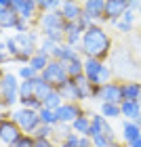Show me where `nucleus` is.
Instances as JSON below:
<instances>
[{
    "label": "nucleus",
    "instance_id": "f257e3e1",
    "mask_svg": "<svg viewBox=\"0 0 141 147\" xmlns=\"http://www.w3.org/2000/svg\"><path fill=\"white\" fill-rule=\"evenodd\" d=\"M110 49H112V40H110L107 32L101 28V25L95 23L82 34L80 53H82L86 59H97V61H101L103 57L110 55Z\"/></svg>",
    "mask_w": 141,
    "mask_h": 147
},
{
    "label": "nucleus",
    "instance_id": "f03ea898",
    "mask_svg": "<svg viewBox=\"0 0 141 147\" xmlns=\"http://www.w3.org/2000/svg\"><path fill=\"white\" fill-rule=\"evenodd\" d=\"M40 78L44 80L46 84H51L53 88H57V86H61L63 82H68V69H65V63L61 61H55V59H51V63L44 67V71L40 74Z\"/></svg>",
    "mask_w": 141,
    "mask_h": 147
},
{
    "label": "nucleus",
    "instance_id": "7ed1b4c3",
    "mask_svg": "<svg viewBox=\"0 0 141 147\" xmlns=\"http://www.w3.org/2000/svg\"><path fill=\"white\" fill-rule=\"evenodd\" d=\"M13 122H15L19 128H21L23 135H34V130L40 126V116H38V111L34 109H17L15 113H13Z\"/></svg>",
    "mask_w": 141,
    "mask_h": 147
},
{
    "label": "nucleus",
    "instance_id": "20e7f679",
    "mask_svg": "<svg viewBox=\"0 0 141 147\" xmlns=\"http://www.w3.org/2000/svg\"><path fill=\"white\" fill-rule=\"evenodd\" d=\"M0 92H2V105L6 107L19 101V80L15 74H4L0 78Z\"/></svg>",
    "mask_w": 141,
    "mask_h": 147
},
{
    "label": "nucleus",
    "instance_id": "39448f33",
    "mask_svg": "<svg viewBox=\"0 0 141 147\" xmlns=\"http://www.w3.org/2000/svg\"><path fill=\"white\" fill-rule=\"evenodd\" d=\"M95 99H99L101 103L120 105L124 101V99H122V86H120L118 82H107L103 86H97V88H95Z\"/></svg>",
    "mask_w": 141,
    "mask_h": 147
},
{
    "label": "nucleus",
    "instance_id": "423d86ee",
    "mask_svg": "<svg viewBox=\"0 0 141 147\" xmlns=\"http://www.w3.org/2000/svg\"><path fill=\"white\" fill-rule=\"evenodd\" d=\"M21 135H23L21 128L13 122V118H11V120H9V118H2V120H0V141H2L4 145L11 147Z\"/></svg>",
    "mask_w": 141,
    "mask_h": 147
},
{
    "label": "nucleus",
    "instance_id": "0eeeda50",
    "mask_svg": "<svg viewBox=\"0 0 141 147\" xmlns=\"http://www.w3.org/2000/svg\"><path fill=\"white\" fill-rule=\"evenodd\" d=\"M11 6L19 15V19H21V21H28V23L36 17V11H38L36 0H11Z\"/></svg>",
    "mask_w": 141,
    "mask_h": 147
},
{
    "label": "nucleus",
    "instance_id": "6e6552de",
    "mask_svg": "<svg viewBox=\"0 0 141 147\" xmlns=\"http://www.w3.org/2000/svg\"><path fill=\"white\" fill-rule=\"evenodd\" d=\"M129 11V0H105V19L116 23Z\"/></svg>",
    "mask_w": 141,
    "mask_h": 147
},
{
    "label": "nucleus",
    "instance_id": "1a4fd4ad",
    "mask_svg": "<svg viewBox=\"0 0 141 147\" xmlns=\"http://www.w3.org/2000/svg\"><path fill=\"white\" fill-rule=\"evenodd\" d=\"M55 113H57L59 124H72L74 120L80 118L84 111H82V107H80V103H63Z\"/></svg>",
    "mask_w": 141,
    "mask_h": 147
},
{
    "label": "nucleus",
    "instance_id": "9d476101",
    "mask_svg": "<svg viewBox=\"0 0 141 147\" xmlns=\"http://www.w3.org/2000/svg\"><path fill=\"white\" fill-rule=\"evenodd\" d=\"M42 32H49V30H63L65 28V19L61 15V11H55V13H42L38 19Z\"/></svg>",
    "mask_w": 141,
    "mask_h": 147
},
{
    "label": "nucleus",
    "instance_id": "9b49d317",
    "mask_svg": "<svg viewBox=\"0 0 141 147\" xmlns=\"http://www.w3.org/2000/svg\"><path fill=\"white\" fill-rule=\"evenodd\" d=\"M15 42L19 46V51H25V53H38V34L34 30H28L23 34H17L15 36Z\"/></svg>",
    "mask_w": 141,
    "mask_h": 147
},
{
    "label": "nucleus",
    "instance_id": "f8f14e48",
    "mask_svg": "<svg viewBox=\"0 0 141 147\" xmlns=\"http://www.w3.org/2000/svg\"><path fill=\"white\" fill-rule=\"evenodd\" d=\"M95 135H107L110 139H114V141H116L110 122H107L101 113H99V116H91V130H89V137H95Z\"/></svg>",
    "mask_w": 141,
    "mask_h": 147
},
{
    "label": "nucleus",
    "instance_id": "ddd939ff",
    "mask_svg": "<svg viewBox=\"0 0 141 147\" xmlns=\"http://www.w3.org/2000/svg\"><path fill=\"white\" fill-rule=\"evenodd\" d=\"M82 13L89 15L93 21L105 19V0H86L82 2Z\"/></svg>",
    "mask_w": 141,
    "mask_h": 147
},
{
    "label": "nucleus",
    "instance_id": "4468645a",
    "mask_svg": "<svg viewBox=\"0 0 141 147\" xmlns=\"http://www.w3.org/2000/svg\"><path fill=\"white\" fill-rule=\"evenodd\" d=\"M63 34H65V44L80 51V42H82V34H84V32L80 30V25L78 23H65Z\"/></svg>",
    "mask_w": 141,
    "mask_h": 147
},
{
    "label": "nucleus",
    "instance_id": "2eb2a0df",
    "mask_svg": "<svg viewBox=\"0 0 141 147\" xmlns=\"http://www.w3.org/2000/svg\"><path fill=\"white\" fill-rule=\"evenodd\" d=\"M55 90L61 95L63 103H80V101H82V99H80V95H78V88H76V82H74V80L63 82L61 86H57Z\"/></svg>",
    "mask_w": 141,
    "mask_h": 147
},
{
    "label": "nucleus",
    "instance_id": "dca6fc26",
    "mask_svg": "<svg viewBox=\"0 0 141 147\" xmlns=\"http://www.w3.org/2000/svg\"><path fill=\"white\" fill-rule=\"evenodd\" d=\"M61 15L65 23H76L82 15V4L74 2V0H65V2H61Z\"/></svg>",
    "mask_w": 141,
    "mask_h": 147
},
{
    "label": "nucleus",
    "instance_id": "f3484780",
    "mask_svg": "<svg viewBox=\"0 0 141 147\" xmlns=\"http://www.w3.org/2000/svg\"><path fill=\"white\" fill-rule=\"evenodd\" d=\"M101 67H103V63L97 61V59H84V78L89 80L91 84L97 86V82H99V74H101Z\"/></svg>",
    "mask_w": 141,
    "mask_h": 147
},
{
    "label": "nucleus",
    "instance_id": "a211bd4d",
    "mask_svg": "<svg viewBox=\"0 0 141 147\" xmlns=\"http://www.w3.org/2000/svg\"><path fill=\"white\" fill-rule=\"evenodd\" d=\"M141 139V126L137 122H131V120H124L122 122V141L129 145L133 141Z\"/></svg>",
    "mask_w": 141,
    "mask_h": 147
},
{
    "label": "nucleus",
    "instance_id": "6ab92c4d",
    "mask_svg": "<svg viewBox=\"0 0 141 147\" xmlns=\"http://www.w3.org/2000/svg\"><path fill=\"white\" fill-rule=\"evenodd\" d=\"M51 59L61 61V63H70V61H74V59H78V51L72 49V46H68V44L63 42V44H59L57 49H55V53H53Z\"/></svg>",
    "mask_w": 141,
    "mask_h": 147
},
{
    "label": "nucleus",
    "instance_id": "aec40b11",
    "mask_svg": "<svg viewBox=\"0 0 141 147\" xmlns=\"http://www.w3.org/2000/svg\"><path fill=\"white\" fill-rule=\"evenodd\" d=\"M120 113L126 120H131V122H137L141 116V105L137 101H122L120 103Z\"/></svg>",
    "mask_w": 141,
    "mask_h": 147
},
{
    "label": "nucleus",
    "instance_id": "412c9836",
    "mask_svg": "<svg viewBox=\"0 0 141 147\" xmlns=\"http://www.w3.org/2000/svg\"><path fill=\"white\" fill-rule=\"evenodd\" d=\"M120 86H122V99H124V101H137V99H139V95H141V82H133V80H129V82H122Z\"/></svg>",
    "mask_w": 141,
    "mask_h": 147
},
{
    "label": "nucleus",
    "instance_id": "4be33fe9",
    "mask_svg": "<svg viewBox=\"0 0 141 147\" xmlns=\"http://www.w3.org/2000/svg\"><path fill=\"white\" fill-rule=\"evenodd\" d=\"M17 23H19V15L13 11V6L0 13V30H15Z\"/></svg>",
    "mask_w": 141,
    "mask_h": 147
},
{
    "label": "nucleus",
    "instance_id": "5701e85b",
    "mask_svg": "<svg viewBox=\"0 0 141 147\" xmlns=\"http://www.w3.org/2000/svg\"><path fill=\"white\" fill-rule=\"evenodd\" d=\"M70 126H72V132H76V135H80V137H89V130H91V116L82 113V116L76 118Z\"/></svg>",
    "mask_w": 141,
    "mask_h": 147
},
{
    "label": "nucleus",
    "instance_id": "b1692460",
    "mask_svg": "<svg viewBox=\"0 0 141 147\" xmlns=\"http://www.w3.org/2000/svg\"><path fill=\"white\" fill-rule=\"evenodd\" d=\"M65 69H68V78L70 80H78V78L84 76V61L78 57V59H74V61L65 63Z\"/></svg>",
    "mask_w": 141,
    "mask_h": 147
},
{
    "label": "nucleus",
    "instance_id": "393cba45",
    "mask_svg": "<svg viewBox=\"0 0 141 147\" xmlns=\"http://www.w3.org/2000/svg\"><path fill=\"white\" fill-rule=\"evenodd\" d=\"M63 105V99H61V95L53 88L49 95L44 97V101H42V107H46V109H53V111H57L59 107Z\"/></svg>",
    "mask_w": 141,
    "mask_h": 147
},
{
    "label": "nucleus",
    "instance_id": "a878e982",
    "mask_svg": "<svg viewBox=\"0 0 141 147\" xmlns=\"http://www.w3.org/2000/svg\"><path fill=\"white\" fill-rule=\"evenodd\" d=\"M51 90H53V86H51V84H46L40 76L34 80V99H38V101H44V97L49 95Z\"/></svg>",
    "mask_w": 141,
    "mask_h": 147
},
{
    "label": "nucleus",
    "instance_id": "bb28decb",
    "mask_svg": "<svg viewBox=\"0 0 141 147\" xmlns=\"http://www.w3.org/2000/svg\"><path fill=\"white\" fill-rule=\"evenodd\" d=\"M49 63H51V57H46V55H40V53H36V55L30 59V63H28V65H30V67L38 74V76H40V74L44 71V67H46Z\"/></svg>",
    "mask_w": 141,
    "mask_h": 147
},
{
    "label": "nucleus",
    "instance_id": "cd10ccee",
    "mask_svg": "<svg viewBox=\"0 0 141 147\" xmlns=\"http://www.w3.org/2000/svg\"><path fill=\"white\" fill-rule=\"evenodd\" d=\"M34 80H21L19 82V101H25V99L34 97Z\"/></svg>",
    "mask_w": 141,
    "mask_h": 147
},
{
    "label": "nucleus",
    "instance_id": "c85d7f7f",
    "mask_svg": "<svg viewBox=\"0 0 141 147\" xmlns=\"http://www.w3.org/2000/svg\"><path fill=\"white\" fill-rule=\"evenodd\" d=\"M38 116H40V124H46V126H55L59 124V120H57V113L53 111V109H46V107H42L38 111Z\"/></svg>",
    "mask_w": 141,
    "mask_h": 147
},
{
    "label": "nucleus",
    "instance_id": "c756f323",
    "mask_svg": "<svg viewBox=\"0 0 141 147\" xmlns=\"http://www.w3.org/2000/svg\"><path fill=\"white\" fill-rule=\"evenodd\" d=\"M32 137L40 139V141H51V137H55V128H53V126H46V124H40Z\"/></svg>",
    "mask_w": 141,
    "mask_h": 147
},
{
    "label": "nucleus",
    "instance_id": "7c9ffc66",
    "mask_svg": "<svg viewBox=\"0 0 141 147\" xmlns=\"http://www.w3.org/2000/svg\"><path fill=\"white\" fill-rule=\"evenodd\" d=\"M101 116L105 120H114V118H120V105H114V103H101Z\"/></svg>",
    "mask_w": 141,
    "mask_h": 147
},
{
    "label": "nucleus",
    "instance_id": "2f4dec72",
    "mask_svg": "<svg viewBox=\"0 0 141 147\" xmlns=\"http://www.w3.org/2000/svg\"><path fill=\"white\" fill-rule=\"evenodd\" d=\"M38 11H44V13L61 11V2H59V0H40L38 2Z\"/></svg>",
    "mask_w": 141,
    "mask_h": 147
},
{
    "label": "nucleus",
    "instance_id": "473e14b6",
    "mask_svg": "<svg viewBox=\"0 0 141 147\" xmlns=\"http://www.w3.org/2000/svg\"><path fill=\"white\" fill-rule=\"evenodd\" d=\"M59 44H55V42H51V40H42L40 42V46H38V53L40 55H46V57H53V53H55V49H57Z\"/></svg>",
    "mask_w": 141,
    "mask_h": 147
},
{
    "label": "nucleus",
    "instance_id": "72a5a7b5",
    "mask_svg": "<svg viewBox=\"0 0 141 147\" xmlns=\"http://www.w3.org/2000/svg\"><path fill=\"white\" fill-rule=\"evenodd\" d=\"M91 141H93V147H112V143H116L107 135H95V137H91Z\"/></svg>",
    "mask_w": 141,
    "mask_h": 147
},
{
    "label": "nucleus",
    "instance_id": "f704fd0d",
    "mask_svg": "<svg viewBox=\"0 0 141 147\" xmlns=\"http://www.w3.org/2000/svg\"><path fill=\"white\" fill-rule=\"evenodd\" d=\"M107 82H112V67H110V65H103V67H101V74H99L97 86H103V84H107Z\"/></svg>",
    "mask_w": 141,
    "mask_h": 147
},
{
    "label": "nucleus",
    "instance_id": "c9c22d12",
    "mask_svg": "<svg viewBox=\"0 0 141 147\" xmlns=\"http://www.w3.org/2000/svg\"><path fill=\"white\" fill-rule=\"evenodd\" d=\"M19 78L21 80H34V78H38V74L32 69L30 65H21V67H19Z\"/></svg>",
    "mask_w": 141,
    "mask_h": 147
},
{
    "label": "nucleus",
    "instance_id": "e433bc0d",
    "mask_svg": "<svg viewBox=\"0 0 141 147\" xmlns=\"http://www.w3.org/2000/svg\"><path fill=\"white\" fill-rule=\"evenodd\" d=\"M32 145H34V137L32 135H21L11 147H32Z\"/></svg>",
    "mask_w": 141,
    "mask_h": 147
},
{
    "label": "nucleus",
    "instance_id": "4c0bfd02",
    "mask_svg": "<svg viewBox=\"0 0 141 147\" xmlns=\"http://www.w3.org/2000/svg\"><path fill=\"white\" fill-rule=\"evenodd\" d=\"M19 103H21L25 109H34V111H40V109H42V101H38V99H34V97H32V99H25V101H19Z\"/></svg>",
    "mask_w": 141,
    "mask_h": 147
},
{
    "label": "nucleus",
    "instance_id": "58836bf2",
    "mask_svg": "<svg viewBox=\"0 0 141 147\" xmlns=\"http://www.w3.org/2000/svg\"><path fill=\"white\" fill-rule=\"evenodd\" d=\"M6 53H9V57L13 59V57H17L19 55V46H17V42H15V38H6Z\"/></svg>",
    "mask_w": 141,
    "mask_h": 147
},
{
    "label": "nucleus",
    "instance_id": "ea45409f",
    "mask_svg": "<svg viewBox=\"0 0 141 147\" xmlns=\"http://www.w3.org/2000/svg\"><path fill=\"white\" fill-rule=\"evenodd\" d=\"M55 135L61 137L63 141H65L68 135H72V126H70V124H57V126H55Z\"/></svg>",
    "mask_w": 141,
    "mask_h": 147
},
{
    "label": "nucleus",
    "instance_id": "a19ab883",
    "mask_svg": "<svg viewBox=\"0 0 141 147\" xmlns=\"http://www.w3.org/2000/svg\"><path fill=\"white\" fill-rule=\"evenodd\" d=\"M78 141H80V135L72 132V135H68V139H65L63 143H68V145H72V147H78Z\"/></svg>",
    "mask_w": 141,
    "mask_h": 147
},
{
    "label": "nucleus",
    "instance_id": "79ce46f5",
    "mask_svg": "<svg viewBox=\"0 0 141 147\" xmlns=\"http://www.w3.org/2000/svg\"><path fill=\"white\" fill-rule=\"evenodd\" d=\"M135 15H137L135 11H126L124 15H122V21H124V23H129V25H133V21H135Z\"/></svg>",
    "mask_w": 141,
    "mask_h": 147
},
{
    "label": "nucleus",
    "instance_id": "37998d69",
    "mask_svg": "<svg viewBox=\"0 0 141 147\" xmlns=\"http://www.w3.org/2000/svg\"><path fill=\"white\" fill-rule=\"evenodd\" d=\"M6 59H9V53H6V44L0 42V63H4Z\"/></svg>",
    "mask_w": 141,
    "mask_h": 147
},
{
    "label": "nucleus",
    "instance_id": "c03bdc74",
    "mask_svg": "<svg viewBox=\"0 0 141 147\" xmlns=\"http://www.w3.org/2000/svg\"><path fill=\"white\" fill-rule=\"evenodd\" d=\"M114 25H116V28H118L120 32H131V28H133V25H129V23H124L122 19H120V21H116Z\"/></svg>",
    "mask_w": 141,
    "mask_h": 147
},
{
    "label": "nucleus",
    "instance_id": "a18cd8bd",
    "mask_svg": "<svg viewBox=\"0 0 141 147\" xmlns=\"http://www.w3.org/2000/svg\"><path fill=\"white\" fill-rule=\"evenodd\" d=\"M32 147H55L53 141H40V139H34V145Z\"/></svg>",
    "mask_w": 141,
    "mask_h": 147
},
{
    "label": "nucleus",
    "instance_id": "49530a36",
    "mask_svg": "<svg viewBox=\"0 0 141 147\" xmlns=\"http://www.w3.org/2000/svg\"><path fill=\"white\" fill-rule=\"evenodd\" d=\"M78 147H93V141H91V137H80V141H78Z\"/></svg>",
    "mask_w": 141,
    "mask_h": 147
},
{
    "label": "nucleus",
    "instance_id": "de8ad7c7",
    "mask_svg": "<svg viewBox=\"0 0 141 147\" xmlns=\"http://www.w3.org/2000/svg\"><path fill=\"white\" fill-rule=\"evenodd\" d=\"M139 11L141 9V2H137V0H129V11Z\"/></svg>",
    "mask_w": 141,
    "mask_h": 147
},
{
    "label": "nucleus",
    "instance_id": "09e8293b",
    "mask_svg": "<svg viewBox=\"0 0 141 147\" xmlns=\"http://www.w3.org/2000/svg\"><path fill=\"white\" fill-rule=\"evenodd\" d=\"M6 9H11V0H0V13Z\"/></svg>",
    "mask_w": 141,
    "mask_h": 147
},
{
    "label": "nucleus",
    "instance_id": "8fccbe9b",
    "mask_svg": "<svg viewBox=\"0 0 141 147\" xmlns=\"http://www.w3.org/2000/svg\"><path fill=\"white\" fill-rule=\"evenodd\" d=\"M126 147H141V139H137V141H133V143H129Z\"/></svg>",
    "mask_w": 141,
    "mask_h": 147
},
{
    "label": "nucleus",
    "instance_id": "3c124183",
    "mask_svg": "<svg viewBox=\"0 0 141 147\" xmlns=\"http://www.w3.org/2000/svg\"><path fill=\"white\" fill-rule=\"evenodd\" d=\"M112 147H126V143H118L116 141V143H112Z\"/></svg>",
    "mask_w": 141,
    "mask_h": 147
},
{
    "label": "nucleus",
    "instance_id": "603ef678",
    "mask_svg": "<svg viewBox=\"0 0 141 147\" xmlns=\"http://www.w3.org/2000/svg\"><path fill=\"white\" fill-rule=\"evenodd\" d=\"M57 147H72V145H68V143H63V141H61V143H59Z\"/></svg>",
    "mask_w": 141,
    "mask_h": 147
},
{
    "label": "nucleus",
    "instance_id": "864d4df0",
    "mask_svg": "<svg viewBox=\"0 0 141 147\" xmlns=\"http://www.w3.org/2000/svg\"><path fill=\"white\" fill-rule=\"evenodd\" d=\"M137 103H139V105H141V95H139V99H137Z\"/></svg>",
    "mask_w": 141,
    "mask_h": 147
},
{
    "label": "nucleus",
    "instance_id": "5fc2aeb1",
    "mask_svg": "<svg viewBox=\"0 0 141 147\" xmlns=\"http://www.w3.org/2000/svg\"><path fill=\"white\" fill-rule=\"evenodd\" d=\"M137 124H139V126H141V116H139V120H137Z\"/></svg>",
    "mask_w": 141,
    "mask_h": 147
},
{
    "label": "nucleus",
    "instance_id": "6e6d98bb",
    "mask_svg": "<svg viewBox=\"0 0 141 147\" xmlns=\"http://www.w3.org/2000/svg\"><path fill=\"white\" fill-rule=\"evenodd\" d=\"M137 15H139V17H141V9H139V13H137Z\"/></svg>",
    "mask_w": 141,
    "mask_h": 147
}]
</instances>
